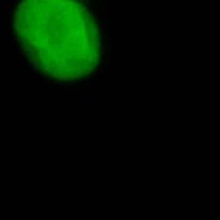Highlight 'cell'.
I'll return each mask as SVG.
<instances>
[{
	"label": "cell",
	"mask_w": 220,
	"mask_h": 220,
	"mask_svg": "<svg viewBox=\"0 0 220 220\" xmlns=\"http://www.w3.org/2000/svg\"><path fill=\"white\" fill-rule=\"evenodd\" d=\"M14 28L30 62L58 81L87 77L100 62L97 25L80 0H22Z\"/></svg>",
	"instance_id": "1"
}]
</instances>
